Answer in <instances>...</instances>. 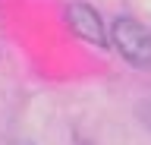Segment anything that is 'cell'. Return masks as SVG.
Listing matches in <instances>:
<instances>
[{"instance_id": "1", "label": "cell", "mask_w": 151, "mask_h": 145, "mask_svg": "<svg viewBox=\"0 0 151 145\" xmlns=\"http://www.w3.org/2000/svg\"><path fill=\"white\" fill-rule=\"evenodd\" d=\"M110 38H113V48L120 50V57L126 63H132L139 69H151V32L139 19L120 16L110 29Z\"/></svg>"}, {"instance_id": "3", "label": "cell", "mask_w": 151, "mask_h": 145, "mask_svg": "<svg viewBox=\"0 0 151 145\" xmlns=\"http://www.w3.org/2000/svg\"><path fill=\"white\" fill-rule=\"evenodd\" d=\"M139 120H142V123H145V126L151 129V101H145V104H139Z\"/></svg>"}, {"instance_id": "2", "label": "cell", "mask_w": 151, "mask_h": 145, "mask_svg": "<svg viewBox=\"0 0 151 145\" xmlns=\"http://www.w3.org/2000/svg\"><path fill=\"white\" fill-rule=\"evenodd\" d=\"M66 25L73 29L76 38H82L85 44H94V48H107V32H104L101 13L88 6V3H69L66 6Z\"/></svg>"}, {"instance_id": "5", "label": "cell", "mask_w": 151, "mask_h": 145, "mask_svg": "<svg viewBox=\"0 0 151 145\" xmlns=\"http://www.w3.org/2000/svg\"><path fill=\"white\" fill-rule=\"evenodd\" d=\"M76 145H91V142H88V139H79V142H76Z\"/></svg>"}, {"instance_id": "4", "label": "cell", "mask_w": 151, "mask_h": 145, "mask_svg": "<svg viewBox=\"0 0 151 145\" xmlns=\"http://www.w3.org/2000/svg\"><path fill=\"white\" fill-rule=\"evenodd\" d=\"M13 145H35V142H32V139H16Z\"/></svg>"}]
</instances>
